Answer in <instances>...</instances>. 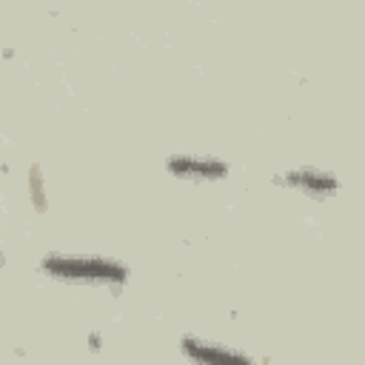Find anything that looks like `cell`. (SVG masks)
<instances>
[{"label":"cell","mask_w":365,"mask_h":365,"mask_svg":"<svg viewBox=\"0 0 365 365\" xmlns=\"http://www.w3.org/2000/svg\"><path fill=\"white\" fill-rule=\"evenodd\" d=\"M40 271L71 279V282H106V285H123L128 279V265L111 257H68V254H51L40 259Z\"/></svg>","instance_id":"obj_1"},{"label":"cell","mask_w":365,"mask_h":365,"mask_svg":"<svg viewBox=\"0 0 365 365\" xmlns=\"http://www.w3.org/2000/svg\"><path fill=\"white\" fill-rule=\"evenodd\" d=\"M180 351L194 362V365H254V356L237 351V348H225L220 342L194 336V334H182L180 336Z\"/></svg>","instance_id":"obj_2"},{"label":"cell","mask_w":365,"mask_h":365,"mask_svg":"<svg viewBox=\"0 0 365 365\" xmlns=\"http://www.w3.org/2000/svg\"><path fill=\"white\" fill-rule=\"evenodd\" d=\"M165 168L182 180H217L228 171V163L208 154H171L165 160Z\"/></svg>","instance_id":"obj_3"},{"label":"cell","mask_w":365,"mask_h":365,"mask_svg":"<svg viewBox=\"0 0 365 365\" xmlns=\"http://www.w3.org/2000/svg\"><path fill=\"white\" fill-rule=\"evenodd\" d=\"M279 185H288V188H299V191H308L314 197H325V194H334L336 191V174L331 171H319V168H311V165H302V168H291L285 174L277 177Z\"/></svg>","instance_id":"obj_4"},{"label":"cell","mask_w":365,"mask_h":365,"mask_svg":"<svg viewBox=\"0 0 365 365\" xmlns=\"http://www.w3.org/2000/svg\"><path fill=\"white\" fill-rule=\"evenodd\" d=\"M40 182H43V180H40V165H34V168H31V191H34V202H37V208L43 211V208H46V197L40 194Z\"/></svg>","instance_id":"obj_5"},{"label":"cell","mask_w":365,"mask_h":365,"mask_svg":"<svg viewBox=\"0 0 365 365\" xmlns=\"http://www.w3.org/2000/svg\"><path fill=\"white\" fill-rule=\"evenodd\" d=\"M3 262H6V257H3V251H0V265H3Z\"/></svg>","instance_id":"obj_6"}]
</instances>
